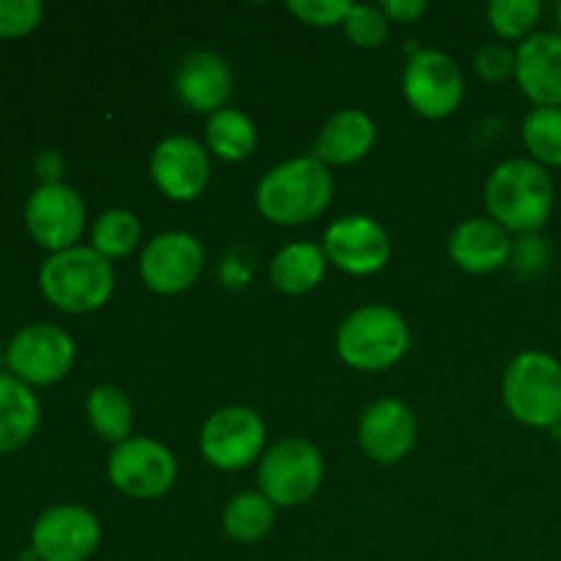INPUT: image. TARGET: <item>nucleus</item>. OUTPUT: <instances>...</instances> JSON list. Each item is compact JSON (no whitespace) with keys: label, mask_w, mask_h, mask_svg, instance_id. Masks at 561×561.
Masks as SVG:
<instances>
[{"label":"nucleus","mask_w":561,"mask_h":561,"mask_svg":"<svg viewBox=\"0 0 561 561\" xmlns=\"http://www.w3.org/2000/svg\"><path fill=\"white\" fill-rule=\"evenodd\" d=\"M485 203L493 222L507 233L535 236L551 219L557 186L535 159H507L488 179Z\"/></svg>","instance_id":"1"},{"label":"nucleus","mask_w":561,"mask_h":561,"mask_svg":"<svg viewBox=\"0 0 561 561\" xmlns=\"http://www.w3.org/2000/svg\"><path fill=\"white\" fill-rule=\"evenodd\" d=\"M334 197V181L316 157H296L277 164L261 179L255 192L257 211L274 225L296 228L321 217Z\"/></svg>","instance_id":"2"},{"label":"nucleus","mask_w":561,"mask_h":561,"mask_svg":"<svg viewBox=\"0 0 561 561\" xmlns=\"http://www.w3.org/2000/svg\"><path fill=\"white\" fill-rule=\"evenodd\" d=\"M38 285L49 305L71 316H88L113 299L115 272L107 257L99 255L93 247H71L55 252L42 263Z\"/></svg>","instance_id":"3"},{"label":"nucleus","mask_w":561,"mask_h":561,"mask_svg":"<svg viewBox=\"0 0 561 561\" xmlns=\"http://www.w3.org/2000/svg\"><path fill=\"white\" fill-rule=\"evenodd\" d=\"M405 318L387 305H365L337 329V356L359 373H381L409 354Z\"/></svg>","instance_id":"4"},{"label":"nucleus","mask_w":561,"mask_h":561,"mask_svg":"<svg viewBox=\"0 0 561 561\" xmlns=\"http://www.w3.org/2000/svg\"><path fill=\"white\" fill-rule=\"evenodd\" d=\"M502 400L515 422L535 431L561 425V362L546 351H524L507 365Z\"/></svg>","instance_id":"5"},{"label":"nucleus","mask_w":561,"mask_h":561,"mask_svg":"<svg viewBox=\"0 0 561 561\" xmlns=\"http://www.w3.org/2000/svg\"><path fill=\"white\" fill-rule=\"evenodd\" d=\"M261 493L274 507H301L323 482V455L307 438H285L263 453L257 469Z\"/></svg>","instance_id":"6"},{"label":"nucleus","mask_w":561,"mask_h":561,"mask_svg":"<svg viewBox=\"0 0 561 561\" xmlns=\"http://www.w3.org/2000/svg\"><path fill=\"white\" fill-rule=\"evenodd\" d=\"M107 477L115 491L129 499H159L175 485L179 460L157 438L131 436L115 444L107 460Z\"/></svg>","instance_id":"7"},{"label":"nucleus","mask_w":561,"mask_h":561,"mask_svg":"<svg viewBox=\"0 0 561 561\" xmlns=\"http://www.w3.org/2000/svg\"><path fill=\"white\" fill-rule=\"evenodd\" d=\"M266 447V425L247 405H225L201 427V453L214 469L241 471L255 463Z\"/></svg>","instance_id":"8"},{"label":"nucleus","mask_w":561,"mask_h":561,"mask_svg":"<svg viewBox=\"0 0 561 561\" xmlns=\"http://www.w3.org/2000/svg\"><path fill=\"white\" fill-rule=\"evenodd\" d=\"M466 80L460 66L438 49H422L405 64L403 96L416 115L444 121L463 104Z\"/></svg>","instance_id":"9"},{"label":"nucleus","mask_w":561,"mask_h":561,"mask_svg":"<svg viewBox=\"0 0 561 561\" xmlns=\"http://www.w3.org/2000/svg\"><path fill=\"white\" fill-rule=\"evenodd\" d=\"M5 362L27 387H53L75 365V340L55 323H31L14 334Z\"/></svg>","instance_id":"10"},{"label":"nucleus","mask_w":561,"mask_h":561,"mask_svg":"<svg viewBox=\"0 0 561 561\" xmlns=\"http://www.w3.org/2000/svg\"><path fill=\"white\" fill-rule=\"evenodd\" d=\"M85 201L69 184H38L25 203V225L38 247L64 252L77 247L85 233Z\"/></svg>","instance_id":"11"},{"label":"nucleus","mask_w":561,"mask_h":561,"mask_svg":"<svg viewBox=\"0 0 561 561\" xmlns=\"http://www.w3.org/2000/svg\"><path fill=\"white\" fill-rule=\"evenodd\" d=\"M327 261L351 277H370L392 261V239L387 228L367 214H348L334 219L323 233Z\"/></svg>","instance_id":"12"},{"label":"nucleus","mask_w":561,"mask_h":561,"mask_svg":"<svg viewBox=\"0 0 561 561\" xmlns=\"http://www.w3.org/2000/svg\"><path fill=\"white\" fill-rule=\"evenodd\" d=\"M206 266L203 244L186 230L153 236L140 255V277L159 296H179L197 283Z\"/></svg>","instance_id":"13"},{"label":"nucleus","mask_w":561,"mask_h":561,"mask_svg":"<svg viewBox=\"0 0 561 561\" xmlns=\"http://www.w3.org/2000/svg\"><path fill=\"white\" fill-rule=\"evenodd\" d=\"M102 542V524L80 504L44 510L31 531V548L42 561H85Z\"/></svg>","instance_id":"14"},{"label":"nucleus","mask_w":561,"mask_h":561,"mask_svg":"<svg viewBox=\"0 0 561 561\" xmlns=\"http://www.w3.org/2000/svg\"><path fill=\"white\" fill-rule=\"evenodd\" d=\"M151 179L164 197L190 203L206 192L211 181V159L192 137H164L151 153Z\"/></svg>","instance_id":"15"},{"label":"nucleus","mask_w":561,"mask_h":561,"mask_svg":"<svg viewBox=\"0 0 561 561\" xmlns=\"http://www.w3.org/2000/svg\"><path fill=\"white\" fill-rule=\"evenodd\" d=\"M414 411L400 400H376L359 420V444L370 460L381 466L400 463L416 447Z\"/></svg>","instance_id":"16"},{"label":"nucleus","mask_w":561,"mask_h":561,"mask_svg":"<svg viewBox=\"0 0 561 561\" xmlns=\"http://www.w3.org/2000/svg\"><path fill=\"white\" fill-rule=\"evenodd\" d=\"M515 80L535 107H561V33L540 31L518 44Z\"/></svg>","instance_id":"17"},{"label":"nucleus","mask_w":561,"mask_h":561,"mask_svg":"<svg viewBox=\"0 0 561 561\" xmlns=\"http://www.w3.org/2000/svg\"><path fill=\"white\" fill-rule=\"evenodd\" d=\"M181 104L195 113H219L233 93V71L222 55L211 49H197L181 60L173 80Z\"/></svg>","instance_id":"18"},{"label":"nucleus","mask_w":561,"mask_h":561,"mask_svg":"<svg viewBox=\"0 0 561 561\" xmlns=\"http://www.w3.org/2000/svg\"><path fill=\"white\" fill-rule=\"evenodd\" d=\"M449 257L469 274H493L513 257V239L491 217H471L449 236Z\"/></svg>","instance_id":"19"},{"label":"nucleus","mask_w":561,"mask_h":561,"mask_svg":"<svg viewBox=\"0 0 561 561\" xmlns=\"http://www.w3.org/2000/svg\"><path fill=\"white\" fill-rule=\"evenodd\" d=\"M376 146V121L365 110L345 107L329 115L316 137L312 157L321 159L327 168H345L367 157Z\"/></svg>","instance_id":"20"},{"label":"nucleus","mask_w":561,"mask_h":561,"mask_svg":"<svg viewBox=\"0 0 561 561\" xmlns=\"http://www.w3.org/2000/svg\"><path fill=\"white\" fill-rule=\"evenodd\" d=\"M327 266L329 261L321 244H312V241H294V244L283 247V250L272 257L268 277H272V285L279 294L305 296L323 283Z\"/></svg>","instance_id":"21"},{"label":"nucleus","mask_w":561,"mask_h":561,"mask_svg":"<svg viewBox=\"0 0 561 561\" xmlns=\"http://www.w3.org/2000/svg\"><path fill=\"white\" fill-rule=\"evenodd\" d=\"M42 420V405L27 383L0 373V455L14 453L31 442Z\"/></svg>","instance_id":"22"},{"label":"nucleus","mask_w":561,"mask_h":561,"mask_svg":"<svg viewBox=\"0 0 561 561\" xmlns=\"http://www.w3.org/2000/svg\"><path fill=\"white\" fill-rule=\"evenodd\" d=\"M206 142L208 151L222 162H244L257 148V129L250 115L236 107H225L208 115Z\"/></svg>","instance_id":"23"},{"label":"nucleus","mask_w":561,"mask_h":561,"mask_svg":"<svg viewBox=\"0 0 561 561\" xmlns=\"http://www.w3.org/2000/svg\"><path fill=\"white\" fill-rule=\"evenodd\" d=\"M88 422L96 431L99 438L110 444H121L131 438V425H135V409L129 398L115 383H102L88 394Z\"/></svg>","instance_id":"24"},{"label":"nucleus","mask_w":561,"mask_h":561,"mask_svg":"<svg viewBox=\"0 0 561 561\" xmlns=\"http://www.w3.org/2000/svg\"><path fill=\"white\" fill-rule=\"evenodd\" d=\"M274 518H277V507L261 491H247L228 502L222 513V529L233 542L250 546L272 531Z\"/></svg>","instance_id":"25"},{"label":"nucleus","mask_w":561,"mask_h":561,"mask_svg":"<svg viewBox=\"0 0 561 561\" xmlns=\"http://www.w3.org/2000/svg\"><path fill=\"white\" fill-rule=\"evenodd\" d=\"M142 239L140 219L129 208H110L99 214L91 228V247L107 261H121L131 255Z\"/></svg>","instance_id":"26"},{"label":"nucleus","mask_w":561,"mask_h":561,"mask_svg":"<svg viewBox=\"0 0 561 561\" xmlns=\"http://www.w3.org/2000/svg\"><path fill=\"white\" fill-rule=\"evenodd\" d=\"M526 151L542 168H561V107H535L524 121Z\"/></svg>","instance_id":"27"},{"label":"nucleus","mask_w":561,"mask_h":561,"mask_svg":"<svg viewBox=\"0 0 561 561\" xmlns=\"http://www.w3.org/2000/svg\"><path fill=\"white\" fill-rule=\"evenodd\" d=\"M540 16V0H493L488 5V22L504 42H526L529 36H535Z\"/></svg>","instance_id":"28"},{"label":"nucleus","mask_w":561,"mask_h":561,"mask_svg":"<svg viewBox=\"0 0 561 561\" xmlns=\"http://www.w3.org/2000/svg\"><path fill=\"white\" fill-rule=\"evenodd\" d=\"M343 31L356 47L378 49L389 38V20L381 11V5L354 3L351 14L345 16Z\"/></svg>","instance_id":"29"},{"label":"nucleus","mask_w":561,"mask_h":561,"mask_svg":"<svg viewBox=\"0 0 561 561\" xmlns=\"http://www.w3.org/2000/svg\"><path fill=\"white\" fill-rule=\"evenodd\" d=\"M351 9H354V3H348V0H290L288 3L290 14L312 27L343 25Z\"/></svg>","instance_id":"30"},{"label":"nucleus","mask_w":561,"mask_h":561,"mask_svg":"<svg viewBox=\"0 0 561 561\" xmlns=\"http://www.w3.org/2000/svg\"><path fill=\"white\" fill-rule=\"evenodd\" d=\"M42 22L38 0H0V36H25Z\"/></svg>","instance_id":"31"},{"label":"nucleus","mask_w":561,"mask_h":561,"mask_svg":"<svg viewBox=\"0 0 561 561\" xmlns=\"http://www.w3.org/2000/svg\"><path fill=\"white\" fill-rule=\"evenodd\" d=\"M474 69L488 82L510 80L515 77V49H510L507 44H485L474 55Z\"/></svg>","instance_id":"32"},{"label":"nucleus","mask_w":561,"mask_h":561,"mask_svg":"<svg viewBox=\"0 0 561 561\" xmlns=\"http://www.w3.org/2000/svg\"><path fill=\"white\" fill-rule=\"evenodd\" d=\"M381 11L387 14L389 22H400V25H409L416 22L427 11L425 0H383Z\"/></svg>","instance_id":"33"},{"label":"nucleus","mask_w":561,"mask_h":561,"mask_svg":"<svg viewBox=\"0 0 561 561\" xmlns=\"http://www.w3.org/2000/svg\"><path fill=\"white\" fill-rule=\"evenodd\" d=\"M36 175L42 184H60V175H64V159L55 151H42L36 157Z\"/></svg>","instance_id":"34"},{"label":"nucleus","mask_w":561,"mask_h":561,"mask_svg":"<svg viewBox=\"0 0 561 561\" xmlns=\"http://www.w3.org/2000/svg\"><path fill=\"white\" fill-rule=\"evenodd\" d=\"M20 561H42V559L36 557V551H33V548H27V551L20 557Z\"/></svg>","instance_id":"35"},{"label":"nucleus","mask_w":561,"mask_h":561,"mask_svg":"<svg viewBox=\"0 0 561 561\" xmlns=\"http://www.w3.org/2000/svg\"><path fill=\"white\" fill-rule=\"evenodd\" d=\"M557 22H559V33H561V3L557 5Z\"/></svg>","instance_id":"36"}]
</instances>
